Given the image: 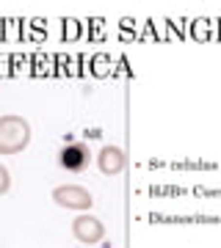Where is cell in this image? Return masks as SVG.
<instances>
[{
  "label": "cell",
  "mask_w": 221,
  "mask_h": 248,
  "mask_svg": "<svg viewBox=\"0 0 221 248\" xmlns=\"http://www.w3.org/2000/svg\"><path fill=\"white\" fill-rule=\"evenodd\" d=\"M31 138H34V130H31V122L25 116L17 113H6L0 116V155H19L31 146Z\"/></svg>",
  "instance_id": "6da1fadb"
},
{
  "label": "cell",
  "mask_w": 221,
  "mask_h": 248,
  "mask_svg": "<svg viewBox=\"0 0 221 248\" xmlns=\"http://www.w3.org/2000/svg\"><path fill=\"white\" fill-rule=\"evenodd\" d=\"M53 202L64 210H78V213H86L88 207L94 204V196L88 193L83 185H58L53 187Z\"/></svg>",
  "instance_id": "7a4b0ae2"
},
{
  "label": "cell",
  "mask_w": 221,
  "mask_h": 248,
  "mask_svg": "<svg viewBox=\"0 0 221 248\" xmlns=\"http://www.w3.org/2000/svg\"><path fill=\"white\" fill-rule=\"evenodd\" d=\"M72 234H75V240L83 243V246H97V243H102V237H105V223L100 221V218H94V215L80 213L78 218L72 221Z\"/></svg>",
  "instance_id": "3957f363"
},
{
  "label": "cell",
  "mask_w": 221,
  "mask_h": 248,
  "mask_svg": "<svg viewBox=\"0 0 221 248\" xmlns=\"http://www.w3.org/2000/svg\"><path fill=\"white\" fill-rule=\"evenodd\" d=\"M88 160H91V155H88V149L83 146V143H67V146L58 152V166L67 169V171H72V174L86 171Z\"/></svg>",
  "instance_id": "277c9868"
},
{
  "label": "cell",
  "mask_w": 221,
  "mask_h": 248,
  "mask_svg": "<svg viewBox=\"0 0 221 248\" xmlns=\"http://www.w3.org/2000/svg\"><path fill=\"white\" fill-rule=\"evenodd\" d=\"M127 166V157H124L122 146H114V143H108L102 146L97 155V169L105 174V177H119Z\"/></svg>",
  "instance_id": "5b68a950"
},
{
  "label": "cell",
  "mask_w": 221,
  "mask_h": 248,
  "mask_svg": "<svg viewBox=\"0 0 221 248\" xmlns=\"http://www.w3.org/2000/svg\"><path fill=\"white\" fill-rule=\"evenodd\" d=\"M11 190V174H9V169L0 163V196H6Z\"/></svg>",
  "instance_id": "8992f818"
}]
</instances>
